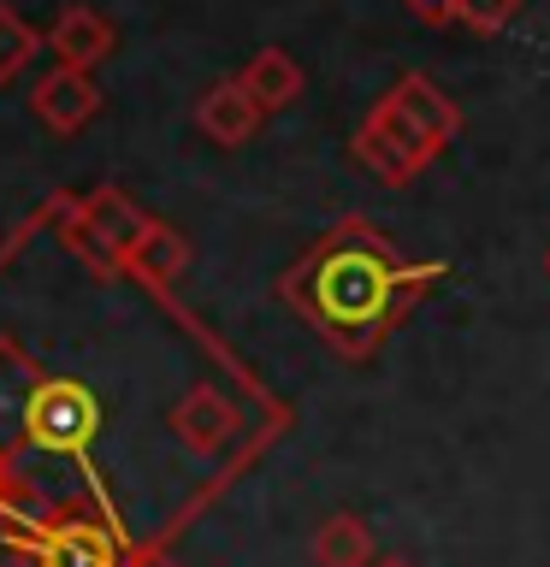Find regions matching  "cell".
Wrapping results in <instances>:
<instances>
[{"label":"cell","mask_w":550,"mask_h":567,"mask_svg":"<svg viewBox=\"0 0 550 567\" xmlns=\"http://www.w3.org/2000/svg\"><path fill=\"white\" fill-rule=\"evenodd\" d=\"M444 278L438 260H408L397 243L367 219H337L291 272L278 296L326 337L337 354L367 361L373 349L397 331V319Z\"/></svg>","instance_id":"cell-1"},{"label":"cell","mask_w":550,"mask_h":567,"mask_svg":"<svg viewBox=\"0 0 550 567\" xmlns=\"http://www.w3.org/2000/svg\"><path fill=\"white\" fill-rule=\"evenodd\" d=\"M461 131V106L444 95V89L426 78V71H408L385 89V101L367 113V124L355 131L349 154L355 166H367L385 184H408L420 177L432 159L456 142Z\"/></svg>","instance_id":"cell-2"},{"label":"cell","mask_w":550,"mask_h":567,"mask_svg":"<svg viewBox=\"0 0 550 567\" xmlns=\"http://www.w3.org/2000/svg\"><path fill=\"white\" fill-rule=\"evenodd\" d=\"M131 538L113 508H60V514H7L0 520V567H124Z\"/></svg>","instance_id":"cell-3"},{"label":"cell","mask_w":550,"mask_h":567,"mask_svg":"<svg viewBox=\"0 0 550 567\" xmlns=\"http://www.w3.org/2000/svg\"><path fill=\"white\" fill-rule=\"evenodd\" d=\"M101 432V402L95 390L78 379H42L30 384L24 414H18V437L42 455H89V443Z\"/></svg>","instance_id":"cell-4"},{"label":"cell","mask_w":550,"mask_h":567,"mask_svg":"<svg viewBox=\"0 0 550 567\" xmlns=\"http://www.w3.org/2000/svg\"><path fill=\"white\" fill-rule=\"evenodd\" d=\"M237 425H243V414L220 384H190L184 396L172 402V437L184 443L190 455H225L231 437H237Z\"/></svg>","instance_id":"cell-5"},{"label":"cell","mask_w":550,"mask_h":567,"mask_svg":"<svg viewBox=\"0 0 550 567\" xmlns=\"http://www.w3.org/2000/svg\"><path fill=\"white\" fill-rule=\"evenodd\" d=\"M30 113L48 124L53 136H78L89 118L101 113V83L89 71H71V65H53L30 83Z\"/></svg>","instance_id":"cell-6"},{"label":"cell","mask_w":550,"mask_h":567,"mask_svg":"<svg viewBox=\"0 0 550 567\" xmlns=\"http://www.w3.org/2000/svg\"><path fill=\"white\" fill-rule=\"evenodd\" d=\"M42 42L53 53V65H71V71H89V78H95V65L119 48V35H113V18L101 7H65L42 30Z\"/></svg>","instance_id":"cell-7"},{"label":"cell","mask_w":550,"mask_h":567,"mask_svg":"<svg viewBox=\"0 0 550 567\" xmlns=\"http://www.w3.org/2000/svg\"><path fill=\"white\" fill-rule=\"evenodd\" d=\"M261 124H266L261 101L248 95L237 78H220L213 89H202V95H195V131H202L207 142H220V148H243V142L255 136Z\"/></svg>","instance_id":"cell-8"},{"label":"cell","mask_w":550,"mask_h":567,"mask_svg":"<svg viewBox=\"0 0 550 567\" xmlns=\"http://www.w3.org/2000/svg\"><path fill=\"white\" fill-rule=\"evenodd\" d=\"M78 219H83V225H95V230H101V237L119 248L124 260H131V248H136V243L154 230V219H149V213H142V207H136L124 189H113V184L89 189L83 202H78Z\"/></svg>","instance_id":"cell-9"},{"label":"cell","mask_w":550,"mask_h":567,"mask_svg":"<svg viewBox=\"0 0 550 567\" xmlns=\"http://www.w3.org/2000/svg\"><path fill=\"white\" fill-rule=\"evenodd\" d=\"M308 556H314V567H373L379 561V544H373V526L361 520V514L337 508V514L319 520Z\"/></svg>","instance_id":"cell-10"},{"label":"cell","mask_w":550,"mask_h":567,"mask_svg":"<svg viewBox=\"0 0 550 567\" xmlns=\"http://www.w3.org/2000/svg\"><path fill=\"white\" fill-rule=\"evenodd\" d=\"M124 272H131L136 284H149V290H166V284H177V278L190 272V243L177 237L172 225H160V219H154V230L131 248Z\"/></svg>","instance_id":"cell-11"},{"label":"cell","mask_w":550,"mask_h":567,"mask_svg":"<svg viewBox=\"0 0 550 567\" xmlns=\"http://www.w3.org/2000/svg\"><path fill=\"white\" fill-rule=\"evenodd\" d=\"M237 83L261 101V113H278V106H291L302 95V65L284 48H261L255 60L237 71Z\"/></svg>","instance_id":"cell-12"},{"label":"cell","mask_w":550,"mask_h":567,"mask_svg":"<svg viewBox=\"0 0 550 567\" xmlns=\"http://www.w3.org/2000/svg\"><path fill=\"white\" fill-rule=\"evenodd\" d=\"M42 48H48V42H42V30L24 24V18H18L7 0H0V83H12L18 71H24Z\"/></svg>","instance_id":"cell-13"},{"label":"cell","mask_w":550,"mask_h":567,"mask_svg":"<svg viewBox=\"0 0 550 567\" xmlns=\"http://www.w3.org/2000/svg\"><path fill=\"white\" fill-rule=\"evenodd\" d=\"M60 237H65V248H71V255H78L83 266H89V272H101V278H113V272H124V255H119V248H113V243L101 237L95 225H83V219H78V207L65 213Z\"/></svg>","instance_id":"cell-14"},{"label":"cell","mask_w":550,"mask_h":567,"mask_svg":"<svg viewBox=\"0 0 550 567\" xmlns=\"http://www.w3.org/2000/svg\"><path fill=\"white\" fill-rule=\"evenodd\" d=\"M515 12H521V0H456V7H450V24L473 30V35H497Z\"/></svg>","instance_id":"cell-15"},{"label":"cell","mask_w":550,"mask_h":567,"mask_svg":"<svg viewBox=\"0 0 550 567\" xmlns=\"http://www.w3.org/2000/svg\"><path fill=\"white\" fill-rule=\"evenodd\" d=\"M124 567H184V561H177L166 544H136V549H131V561H124Z\"/></svg>","instance_id":"cell-16"},{"label":"cell","mask_w":550,"mask_h":567,"mask_svg":"<svg viewBox=\"0 0 550 567\" xmlns=\"http://www.w3.org/2000/svg\"><path fill=\"white\" fill-rule=\"evenodd\" d=\"M12 496H18V478H12V461L0 455V520H7V514H18Z\"/></svg>","instance_id":"cell-17"},{"label":"cell","mask_w":550,"mask_h":567,"mask_svg":"<svg viewBox=\"0 0 550 567\" xmlns=\"http://www.w3.org/2000/svg\"><path fill=\"white\" fill-rule=\"evenodd\" d=\"M408 7H415V12H426V18H450V7H456V0H408Z\"/></svg>","instance_id":"cell-18"},{"label":"cell","mask_w":550,"mask_h":567,"mask_svg":"<svg viewBox=\"0 0 550 567\" xmlns=\"http://www.w3.org/2000/svg\"><path fill=\"white\" fill-rule=\"evenodd\" d=\"M373 567H415V561H408V556H379Z\"/></svg>","instance_id":"cell-19"},{"label":"cell","mask_w":550,"mask_h":567,"mask_svg":"<svg viewBox=\"0 0 550 567\" xmlns=\"http://www.w3.org/2000/svg\"><path fill=\"white\" fill-rule=\"evenodd\" d=\"M544 272H550V248H544Z\"/></svg>","instance_id":"cell-20"}]
</instances>
